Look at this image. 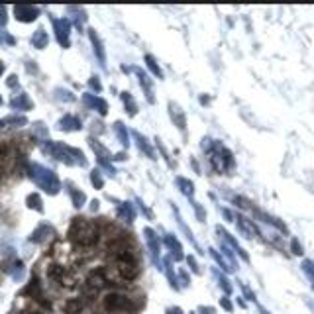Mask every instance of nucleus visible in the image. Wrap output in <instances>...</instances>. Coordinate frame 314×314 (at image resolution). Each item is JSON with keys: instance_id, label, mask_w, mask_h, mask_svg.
I'll return each mask as SVG.
<instances>
[{"instance_id": "nucleus-1", "label": "nucleus", "mask_w": 314, "mask_h": 314, "mask_svg": "<svg viewBox=\"0 0 314 314\" xmlns=\"http://www.w3.org/2000/svg\"><path fill=\"white\" fill-rule=\"evenodd\" d=\"M99 228L95 222L87 220V218H75L71 222V228H69V238L81 246V248H93L97 242H99Z\"/></svg>"}, {"instance_id": "nucleus-2", "label": "nucleus", "mask_w": 314, "mask_h": 314, "mask_svg": "<svg viewBox=\"0 0 314 314\" xmlns=\"http://www.w3.org/2000/svg\"><path fill=\"white\" fill-rule=\"evenodd\" d=\"M28 171H30V177L36 181V185L42 187L46 193H50V195H57L59 193L61 185H59V179L55 177V173H53L52 169H46V167H42L38 163H32L28 167Z\"/></svg>"}, {"instance_id": "nucleus-3", "label": "nucleus", "mask_w": 314, "mask_h": 314, "mask_svg": "<svg viewBox=\"0 0 314 314\" xmlns=\"http://www.w3.org/2000/svg\"><path fill=\"white\" fill-rule=\"evenodd\" d=\"M116 265H118V273L120 277H124L126 281H134L140 275V265L138 260L134 258V254L130 250H120L116 256Z\"/></svg>"}, {"instance_id": "nucleus-4", "label": "nucleus", "mask_w": 314, "mask_h": 314, "mask_svg": "<svg viewBox=\"0 0 314 314\" xmlns=\"http://www.w3.org/2000/svg\"><path fill=\"white\" fill-rule=\"evenodd\" d=\"M105 309L110 313H134L136 305L120 293H110L105 297Z\"/></svg>"}, {"instance_id": "nucleus-5", "label": "nucleus", "mask_w": 314, "mask_h": 314, "mask_svg": "<svg viewBox=\"0 0 314 314\" xmlns=\"http://www.w3.org/2000/svg\"><path fill=\"white\" fill-rule=\"evenodd\" d=\"M53 28H55V38L63 48H69V34H71V22L69 20H55L53 18Z\"/></svg>"}, {"instance_id": "nucleus-6", "label": "nucleus", "mask_w": 314, "mask_h": 314, "mask_svg": "<svg viewBox=\"0 0 314 314\" xmlns=\"http://www.w3.org/2000/svg\"><path fill=\"white\" fill-rule=\"evenodd\" d=\"M14 16L20 22H34L40 16V10L36 6H14Z\"/></svg>"}, {"instance_id": "nucleus-7", "label": "nucleus", "mask_w": 314, "mask_h": 314, "mask_svg": "<svg viewBox=\"0 0 314 314\" xmlns=\"http://www.w3.org/2000/svg\"><path fill=\"white\" fill-rule=\"evenodd\" d=\"M89 144H91V148H93V150L97 152V156H99V163H101L103 167H106V169L110 171V175H114V169L110 167V161H108V159H110V154H108V150H106L105 146H101V144H99L97 140H93V138L89 140Z\"/></svg>"}, {"instance_id": "nucleus-8", "label": "nucleus", "mask_w": 314, "mask_h": 314, "mask_svg": "<svg viewBox=\"0 0 314 314\" xmlns=\"http://www.w3.org/2000/svg\"><path fill=\"white\" fill-rule=\"evenodd\" d=\"M83 126H81V120L79 118H75V116H71V114H67V116H63L61 120H59V130H63V132H77V130H81Z\"/></svg>"}, {"instance_id": "nucleus-9", "label": "nucleus", "mask_w": 314, "mask_h": 314, "mask_svg": "<svg viewBox=\"0 0 314 314\" xmlns=\"http://www.w3.org/2000/svg\"><path fill=\"white\" fill-rule=\"evenodd\" d=\"M89 38H91V42H93V50H95V53H97V57H99L101 65L106 67V55H105V50H103V42H101V38L95 34V30H89Z\"/></svg>"}, {"instance_id": "nucleus-10", "label": "nucleus", "mask_w": 314, "mask_h": 314, "mask_svg": "<svg viewBox=\"0 0 314 314\" xmlns=\"http://www.w3.org/2000/svg\"><path fill=\"white\" fill-rule=\"evenodd\" d=\"M83 101H85V105H89L91 108L99 110V114H103V116H105L106 112H108V105H106L103 99H99V97H93V95H85V97H83Z\"/></svg>"}, {"instance_id": "nucleus-11", "label": "nucleus", "mask_w": 314, "mask_h": 314, "mask_svg": "<svg viewBox=\"0 0 314 314\" xmlns=\"http://www.w3.org/2000/svg\"><path fill=\"white\" fill-rule=\"evenodd\" d=\"M67 187H69V195H71V201H73V207H75V209H81V207L85 205V201H87V197H85V193H83V191H79L77 187H73L71 183H67Z\"/></svg>"}, {"instance_id": "nucleus-12", "label": "nucleus", "mask_w": 314, "mask_h": 314, "mask_svg": "<svg viewBox=\"0 0 314 314\" xmlns=\"http://www.w3.org/2000/svg\"><path fill=\"white\" fill-rule=\"evenodd\" d=\"M10 106L16 108V110H30V108L34 106V103H32L26 95H18V97H14V99L10 101Z\"/></svg>"}, {"instance_id": "nucleus-13", "label": "nucleus", "mask_w": 314, "mask_h": 314, "mask_svg": "<svg viewBox=\"0 0 314 314\" xmlns=\"http://www.w3.org/2000/svg\"><path fill=\"white\" fill-rule=\"evenodd\" d=\"M26 124H28V120H26L24 116H6V118L0 120V128H6V126L22 128V126H26Z\"/></svg>"}, {"instance_id": "nucleus-14", "label": "nucleus", "mask_w": 314, "mask_h": 314, "mask_svg": "<svg viewBox=\"0 0 314 314\" xmlns=\"http://www.w3.org/2000/svg\"><path fill=\"white\" fill-rule=\"evenodd\" d=\"M134 138H136V142H138V148L146 154L148 157H152V159H156V154H154V150H152V146L148 144V140L142 136V134H138V132H134Z\"/></svg>"}, {"instance_id": "nucleus-15", "label": "nucleus", "mask_w": 314, "mask_h": 314, "mask_svg": "<svg viewBox=\"0 0 314 314\" xmlns=\"http://www.w3.org/2000/svg\"><path fill=\"white\" fill-rule=\"evenodd\" d=\"M48 42H50V40H48V34H46L44 30H38V32L32 36V46L38 48V50H44V48L48 46Z\"/></svg>"}, {"instance_id": "nucleus-16", "label": "nucleus", "mask_w": 314, "mask_h": 314, "mask_svg": "<svg viewBox=\"0 0 314 314\" xmlns=\"http://www.w3.org/2000/svg\"><path fill=\"white\" fill-rule=\"evenodd\" d=\"M136 73H138V77H140V83H142V87H144V91H146V95H148V101H150V103H154V91H152V87H150L148 75H146V73H142L140 69H136Z\"/></svg>"}, {"instance_id": "nucleus-17", "label": "nucleus", "mask_w": 314, "mask_h": 314, "mask_svg": "<svg viewBox=\"0 0 314 314\" xmlns=\"http://www.w3.org/2000/svg\"><path fill=\"white\" fill-rule=\"evenodd\" d=\"M120 97H122V101H124V105H126V110H128V114H130V116H134V114L138 112V106H136V103H134L132 95H130V93H122Z\"/></svg>"}, {"instance_id": "nucleus-18", "label": "nucleus", "mask_w": 314, "mask_h": 314, "mask_svg": "<svg viewBox=\"0 0 314 314\" xmlns=\"http://www.w3.org/2000/svg\"><path fill=\"white\" fill-rule=\"evenodd\" d=\"M26 205L30 207V209L38 210V212H44V203H42V199H40V195H30L28 199H26Z\"/></svg>"}, {"instance_id": "nucleus-19", "label": "nucleus", "mask_w": 314, "mask_h": 314, "mask_svg": "<svg viewBox=\"0 0 314 314\" xmlns=\"http://www.w3.org/2000/svg\"><path fill=\"white\" fill-rule=\"evenodd\" d=\"M118 214H120L122 218H126L128 222H132V220H134V209H132V205H130V203H122V205L118 207Z\"/></svg>"}, {"instance_id": "nucleus-20", "label": "nucleus", "mask_w": 314, "mask_h": 314, "mask_svg": "<svg viewBox=\"0 0 314 314\" xmlns=\"http://www.w3.org/2000/svg\"><path fill=\"white\" fill-rule=\"evenodd\" d=\"M146 236H148V244H150V248H152L154 256L157 258V254H159V244H157V238H156V234H154V230L146 228Z\"/></svg>"}, {"instance_id": "nucleus-21", "label": "nucleus", "mask_w": 314, "mask_h": 314, "mask_svg": "<svg viewBox=\"0 0 314 314\" xmlns=\"http://www.w3.org/2000/svg\"><path fill=\"white\" fill-rule=\"evenodd\" d=\"M114 130H116V136L120 138V142H122L124 146H128V132H126L124 124H122V122H116V124H114Z\"/></svg>"}, {"instance_id": "nucleus-22", "label": "nucleus", "mask_w": 314, "mask_h": 314, "mask_svg": "<svg viewBox=\"0 0 314 314\" xmlns=\"http://www.w3.org/2000/svg\"><path fill=\"white\" fill-rule=\"evenodd\" d=\"M91 183L95 185V189H103V185H105V181H103V177H101V171H93L91 173Z\"/></svg>"}, {"instance_id": "nucleus-23", "label": "nucleus", "mask_w": 314, "mask_h": 314, "mask_svg": "<svg viewBox=\"0 0 314 314\" xmlns=\"http://www.w3.org/2000/svg\"><path fill=\"white\" fill-rule=\"evenodd\" d=\"M146 63H148V67H150V71L156 75V77H161V69L157 67V63H156V59L152 57V55H148L146 57Z\"/></svg>"}, {"instance_id": "nucleus-24", "label": "nucleus", "mask_w": 314, "mask_h": 314, "mask_svg": "<svg viewBox=\"0 0 314 314\" xmlns=\"http://www.w3.org/2000/svg\"><path fill=\"white\" fill-rule=\"evenodd\" d=\"M81 309H83V303H81V301H71V303L67 305V313L69 314H77Z\"/></svg>"}, {"instance_id": "nucleus-25", "label": "nucleus", "mask_w": 314, "mask_h": 314, "mask_svg": "<svg viewBox=\"0 0 314 314\" xmlns=\"http://www.w3.org/2000/svg\"><path fill=\"white\" fill-rule=\"evenodd\" d=\"M55 93H57V99H61V101H69V103H71V101H75V97H73L69 91H61V89H57Z\"/></svg>"}, {"instance_id": "nucleus-26", "label": "nucleus", "mask_w": 314, "mask_h": 314, "mask_svg": "<svg viewBox=\"0 0 314 314\" xmlns=\"http://www.w3.org/2000/svg\"><path fill=\"white\" fill-rule=\"evenodd\" d=\"M177 183H179L181 187H185V193H187L189 197L193 195V185H191V183H189L187 179H177Z\"/></svg>"}, {"instance_id": "nucleus-27", "label": "nucleus", "mask_w": 314, "mask_h": 314, "mask_svg": "<svg viewBox=\"0 0 314 314\" xmlns=\"http://www.w3.org/2000/svg\"><path fill=\"white\" fill-rule=\"evenodd\" d=\"M89 85H91V87H93V89H95L97 93H101V91H103V87H101V81H99V77H93V79L89 81Z\"/></svg>"}, {"instance_id": "nucleus-28", "label": "nucleus", "mask_w": 314, "mask_h": 314, "mask_svg": "<svg viewBox=\"0 0 314 314\" xmlns=\"http://www.w3.org/2000/svg\"><path fill=\"white\" fill-rule=\"evenodd\" d=\"M303 267H305V271H307L311 277H314V263L313 262H305V265H303Z\"/></svg>"}, {"instance_id": "nucleus-29", "label": "nucleus", "mask_w": 314, "mask_h": 314, "mask_svg": "<svg viewBox=\"0 0 314 314\" xmlns=\"http://www.w3.org/2000/svg\"><path fill=\"white\" fill-rule=\"evenodd\" d=\"M6 8L4 6H0V26H6Z\"/></svg>"}, {"instance_id": "nucleus-30", "label": "nucleus", "mask_w": 314, "mask_h": 314, "mask_svg": "<svg viewBox=\"0 0 314 314\" xmlns=\"http://www.w3.org/2000/svg\"><path fill=\"white\" fill-rule=\"evenodd\" d=\"M14 85H18V77H16V75H10V77H8V87H14Z\"/></svg>"}, {"instance_id": "nucleus-31", "label": "nucleus", "mask_w": 314, "mask_h": 314, "mask_svg": "<svg viewBox=\"0 0 314 314\" xmlns=\"http://www.w3.org/2000/svg\"><path fill=\"white\" fill-rule=\"evenodd\" d=\"M293 248H295V254H297V256H301V254H303V250H301V246H299V242H297V240H293Z\"/></svg>"}, {"instance_id": "nucleus-32", "label": "nucleus", "mask_w": 314, "mask_h": 314, "mask_svg": "<svg viewBox=\"0 0 314 314\" xmlns=\"http://www.w3.org/2000/svg\"><path fill=\"white\" fill-rule=\"evenodd\" d=\"M222 307H224V309H228V311H230V309H232V305H230V303H228V301H226V299H224V301H222Z\"/></svg>"}, {"instance_id": "nucleus-33", "label": "nucleus", "mask_w": 314, "mask_h": 314, "mask_svg": "<svg viewBox=\"0 0 314 314\" xmlns=\"http://www.w3.org/2000/svg\"><path fill=\"white\" fill-rule=\"evenodd\" d=\"M91 209H93V210L99 209V201H93V203H91Z\"/></svg>"}, {"instance_id": "nucleus-34", "label": "nucleus", "mask_w": 314, "mask_h": 314, "mask_svg": "<svg viewBox=\"0 0 314 314\" xmlns=\"http://www.w3.org/2000/svg\"><path fill=\"white\" fill-rule=\"evenodd\" d=\"M262 313H263V314H267V313H265V311H263V309H262Z\"/></svg>"}, {"instance_id": "nucleus-35", "label": "nucleus", "mask_w": 314, "mask_h": 314, "mask_svg": "<svg viewBox=\"0 0 314 314\" xmlns=\"http://www.w3.org/2000/svg\"><path fill=\"white\" fill-rule=\"evenodd\" d=\"M0 105H2V99H0Z\"/></svg>"}]
</instances>
